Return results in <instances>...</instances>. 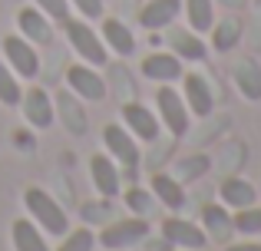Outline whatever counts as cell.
Returning a JSON list of instances; mask_svg holds the SVG:
<instances>
[{
  "instance_id": "cell-1",
  "label": "cell",
  "mask_w": 261,
  "mask_h": 251,
  "mask_svg": "<svg viewBox=\"0 0 261 251\" xmlns=\"http://www.w3.org/2000/svg\"><path fill=\"white\" fill-rule=\"evenodd\" d=\"M23 205H27V212H30V218L43 228V235H50V238H63V235L70 232V218H66V212L60 208V202L53 199L50 192H43L40 185H30L23 192Z\"/></svg>"
},
{
  "instance_id": "cell-2",
  "label": "cell",
  "mask_w": 261,
  "mask_h": 251,
  "mask_svg": "<svg viewBox=\"0 0 261 251\" xmlns=\"http://www.w3.org/2000/svg\"><path fill=\"white\" fill-rule=\"evenodd\" d=\"M102 146H106V152L116 159V165L122 169V172L129 175V179H136V172H139V162H142V152H139V142H136V135L129 132L122 123H109L102 129Z\"/></svg>"
},
{
  "instance_id": "cell-3",
  "label": "cell",
  "mask_w": 261,
  "mask_h": 251,
  "mask_svg": "<svg viewBox=\"0 0 261 251\" xmlns=\"http://www.w3.org/2000/svg\"><path fill=\"white\" fill-rule=\"evenodd\" d=\"M66 40H70V46H73V53H76L83 63L89 66H106L109 63V50H106V43H102V37L89 26V20H66Z\"/></svg>"
},
{
  "instance_id": "cell-4",
  "label": "cell",
  "mask_w": 261,
  "mask_h": 251,
  "mask_svg": "<svg viewBox=\"0 0 261 251\" xmlns=\"http://www.w3.org/2000/svg\"><path fill=\"white\" fill-rule=\"evenodd\" d=\"M155 116H159L162 129H169L172 139H182L189 132V106H185L182 93L172 90V83H159V90H155Z\"/></svg>"
},
{
  "instance_id": "cell-5",
  "label": "cell",
  "mask_w": 261,
  "mask_h": 251,
  "mask_svg": "<svg viewBox=\"0 0 261 251\" xmlns=\"http://www.w3.org/2000/svg\"><path fill=\"white\" fill-rule=\"evenodd\" d=\"M149 238V221L142 215H129L122 221H106L99 235H96V245L109 248V251H122V248H136L139 241Z\"/></svg>"
},
{
  "instance_id": "cell-6",
  "label": "cell",
  "mask_w": 261,
  "mask_h": 251,
  "mask_svg": "<svg viewBox=\"0 0 261 251\" xmlns=\"http://www.w3.org/2000/svg\"><path fill=\"white\" fill-rule=\"evenodd\" d=\"M4 60L20 79H37L40 76V53L20 33L17 37H4Z\"/></svg>"
},
{
  "instance_id": "cell-7",
  "label": "cell",
  "mask_w": 261,
  "mask_h": 251,
  "mask_svg": "<svg viewBox=\"0 0 261 251\" xmlns=\"http://www.w3.org/2000/svg\"><path fill=\"white\" fill-rule=\"evenodd\" d=\"M162 238L172 248H185V251H198L208 245V232H205L198 221H185L178 215H169L162 221Z\"/></svg>"
},
{
  "instance_id": "cell-8",
  "label": "cell",
  "mask_w": 261,
  "mask_h": 251,
  "mask_svg": "<svg viewBox=\"0 0 261 251\" xmlns=\"http://www.w3.org/2000/svg\"><path fill=\"white\" fill-rule=\"evenodd\" d=\"M89 179H93V188L99 192V199H116L122 192V169L116 165L109 152H96L89 159Z\"/></svg>"
},
{
  "instance_id": "cell-9",
  "label": "cell",
  "mask_w": 261,
  "mask_h": 251,
  "mask_svg": "<svg viewBox=\"0 0 261 251\" xmlns=\"http://www.w3.org/2000/svg\"><path fill=\"white\" fill-rule=\"evenodd\" d=\"M66 86L86 103H102L106 99V79L96 73V66L89 63H73L66 70Z\"/></svg>"
},
{
  "instance_id": "cell-10",
  "label": "cell",
  "mask_w": 261,
  "mask_h": 251,
  "mask_svg": "<svg viewBox=\"0 0 261 251\" xmlns=\"http://www.w3.org/2000/svg\"><path fill=\"white\" fill-rule=\"evenodd\" d=\"M119 116H122V126H126L129 132L136 135V139H142V142H155V139H159L162 123H159V116H155L149 106H142V103H126Z\"/></svg>"
},
{
  "instance_id": "cell-11",
  "label": "cell",
  "mask_w": 261,
  "mask_h": 251,
  "mask_svg": "<svg viewBox=\"0 0 261 251\" xmlns=\"http://www.w3.org/2000/svg\"><path fill=\"white\" fill-rule=\"evenodd\" d=\"M182 99L192 116H212V109H215L212 86L202 73H182Z\"/></svg>"
},
{
  "instance_id": "cell-12",
  "label": "cell",
  "mask_w": 261,
  "mask_h": 251,
  "mask_svg": "<svg viewBox=\"0 0 261 251\" xmlns=\"http://www.w3.org/2000/svg\"><path fill=\"white\" fill-rule=\"evenodd\" d=\"M20 106H23V116L27 123L33 129H50L57 123V106H53L50 93L43 90V86H33V90L23 93V99H20Z\"/></svg>"
},
{
  "instance_id": "cell-13",
  "label": "cell",
  "mask_w": 261,
  "mask_h": 251,
  "mask_svg": "<svg viewBox=\"0 0 261 251\" xmlns=\"http://www.w3.org/2000/svg\"><path fill=\"white\" fill-rule=\"evenodd\" d=\"M17 26H20V37L30 40L33 46H50L53 43V26H50V17L37 7H23L17 13Z\"/></svg>"
},
{
  "instance_id": "cell-14",
  "label": "cell",
  "mask_w": 261,
  "mask_h": 251,
  "mask_svg": "<svg viewBox=\"0 0 261 251\" xmlns=\"http://www.w3.org/2000/svg\"><path fill=\"white\" fill-rule=\"evenodd\" d=\"M142 76L152 79V83H175L178 76H182V60L175 57V53H149L146 60H142Z\"/></svg>"
},
{
  "instance_id": "cell-15",
  "label": "cell",
  "mask_w": 261,
  "mask_h": 251,
  "mask_svg": "<svg viewBox=\"0 0 261 251\" xmlns=\"http://www.w3.org/2000/svg\"><path fill=\"white\" fill-rule=\"evenodd\" d=\"M182 13V0H149L139 13V23L146 26L149 33H159L166 26L175 23V17Z\"/></svg>"
},
{
  "instance_id": "cell-16",
  "label": "cell",
  "mask_w": 261,
  "mask_h": 251,
  "mask_svg": "<svg viewBox=\"0 0 261 251\" xmlns=\"http://www.w3.org/2000/svg\"><path fill=\"white\" fill-rule=\"evenodd\" d=\"M218 195H222V205L231 208V212L248 208V205L258 202V188L251 185L248 179H242V175H228V179L222 182V188H218Z\"/></svg>"
},
{
  "instance_id": "cell-17",
  "label": "cell",
  "mask_w": 261,
  "mask_h": 251,
  "mask_svg": "<svg viewBox=\"0 0 261 251\" xmlns=\"http://www.w3.org/2000/svg\"><path fill=\"white\" fill-rule=\"evenodd\" d=\"M102 43H106V50H113L116 57H133L136 53V37H133V30H129L122 20H116V17H106L102 20Z\"/></svg>"
},
{
  "instance_id": "cell-18",
  "label": "cell",
  "mask_w": 261,
  "mask_h": 251,
  "mask_svg": "<svg viewBox=\"0 0 261 251\" xmlns=\"http://www.w3.org/2000/svg\"><path fill=\"white\" fill-rule=\"evenodd\" d=\"M149 192H152L169 212L185 208V188H182V182H178L175 175H169V172H155L152 182H149Z\"/></svg>"
},
{
  "instance_id": "cell-19",
  "label": "cell",
  "mask_w": 261,
  "mask_h": 251,
  "mask_svg": "<svg viewBox=\"0 0 261 251\" xmlns=\"http://www.w3.org/2000/svg\"><path fill=\"white\" fill-rule=\"evenodd\" d=\"M169 46H172V53L182 63H195V60H205V53H208V46H205V40L198 37L195 30H172L169 33Z\"/></svg>"
},
{
  "instance_id": "cell-20",
  "label": "cell",
  "mask_w": 261,
  "mask_h": 251,
  "mask_svg": "<svg viewBox=\"0 0 261 251\" xmlns=\"http://www.w3.org/2000/svg\"><path fill=\"white\" fill-rule=\"evenodd\" d=\"M10 238H13V248H17V251H50L43 228H40L33 218H30V221H23V218L13 221Z\"/></svg>"
},
{
  "instance_id": "cell-21",
  "label": "cell",
  "mask_w": 261,
  "mask_h": 251,
  "mask_svg": "<svg viewBox=\"0 0 261 251\" xmlns=\"http://www.w3.org/2000/svg\"><path fill=\"white\" fill-rule=\"evenodd\" d=\"M185 17H189V30L208 33L215 26V0H185Z\"/></svg>"
},
{
  "instance_id": "cell-22",
  "label": "cell",
  "mask_w": 261,
  "mask_h": 251,
  "mask_svg": "<svg viewBox=\"0 0 261 251\" xmlns=\"http://www.w3.org/2000/svg\"><path fill=\"white\" fill-rule=\"evenodd\" d=\"M208 33H212V46L218 53H228L242 40V23H238V17H225V20H215V26Z\"/></svg>"
},
{
  "instance_id": "cell-23",
  "label": "cell",
  "mask_w": 261,
  "mask_h": 251,
  "mask_svg": "<svg viewBox=\"0 0 261 251\" xmlns=\"http://www.w3.org/2000/svg\"><path fill=\"white\" fill-rule=\"evenodd\" d=\"M235 83H238V90L245 93V99L258 103L261 99V66L255 60H242V63L235 66Z\"/></svg>"
},
{
  "instance_id": "cell-24",
  "label": "cell",
  "mask_w": 261,
  "mask_h": 251,
  "mask_svg": "<svg viewBox=\"0 0 261 251\" xmlns=\"http://www.w3.org/2000/svg\"><path fill=\"white\" fill-rule=\"evenodd\" d=\"M23 90H20V76L7 63H0V103L4 106H20Z\"/></svg>"
},
{
  "instance_id": "cell-25",
  "label": "cell",
  "mask_w": 261,
  "mask_h": 251,
  "mask_svg": "<svg viewBox=\"0 0 261 251\" xmlns=\"http://www.w3.org/2000/svg\"><path fill=\"white\" fill-rule=\"evenodd\" d=\"M231 228L242 235H261V205H248V208H238L231 215Z\"/></svg>"
},
{
  "instance_id": "cell-26",
  "label": "cell",
  "mask_w": 261,
  "mask_h": 251,
  "mask_svg": "<svg viewBox=\"0 0 261 251\" xmlns=\"http://www.w3.org/2000/svg\"><path fill=\"white\" fill-rule=\"evenodd\" d=\"M122 195V202H126V208L133 215H142L146 218L149 212H152V205H155V199H152V192H146V188H139V185H129L126 192H119Z\"/></svg>"
},
{
  "instance_id": "cell-27",
  "label": "cell",
  "mask_w": 261,
  "mask_h": 251,
  "mask_svg": "<svg viewBox=\"0 0 261 251\" xmlns=\"http://www.w3.org/2000/svg\"><path fill=\"white\" fill-rule=\"evenodd\" d=\"M96 248V235L89 225H80L76 232H66L63 235V245H60L57 251H93Z\"/></svg>"
},
{
  "instance_id": "cell-28",
  "label": "cell",
  "mask_w": 261,
  "mask_h": 251,
  "mask_svg": "<svg viewBox=\"0 0 261 251\" xmlns=\"http://www.w3.org/2000/svg\"><path fill=\"white\" fill-rule=\"evenodd\" d=\"M202 221H205V232L222 235V232H228V228H231V208H225V205H208V208L202 212Z\"/></svg>"
},
{
  "instance_id": "cell-29",
  "label": "cell",
  "mask_w": 261,
  "mask_h": 251,
  "mask_svg": "<svg viewBox=\"0 0 261 251\" xmlns=\"http://www.w3.org/2000/svg\"><path fill=\"white\" fill-rule=\"evenodd\" d=\"M175 169H178V182H189V179H198V175L208 172V159L205 155H192V159H182Z\"/></svg>"
},
{
  "instance_id": "cell-30",
  "label": "cell",
  "mask_w": 261,
  "mask_h": 251,
  "mask_svg": "<svg viewBox=\"0 0 261 251\" xmlns=\"http://www.w3.org/2000/svg\"><path fill=\"white\" fill-rule=\"evenodd\" d=\"M37 4V10H43L50 20H57V23H66L70 20V0H33Z\"/></svg>"
},
{
  "instance_id": "cell-31",
  "label": "cell",
  "mask_w": 261,
  "mask_h": 251,
  "mask_svg": "<svg viewBox=\"0 0 261 251\" xmlns=\"http://www.w3.org/2000/svg\"><path fill=\"white\" fill-rule=\"evenodd\" d=\"M83 221L89 225H102V221H113V208H109V199H99L96 205L83 208Z\"/></svg>"
},
{
  "instance_id": "cell-32",
  "label": "cell",
  "mask_w": 261,
  "mask_h": 251,
  "mask_svg": "<svg viewBox=\"0 0 261 251\" xmlns=\"http://www.w3.org/2000/svg\"><path fill=\"white\" fill-rule=\"evenodd\" d=\"M70 7H76L83 20H102V0H70Z\"/></svg>"
},
{
  "instance_id": "cell-33",
  "label": "cell",
  "mask_w": 261,
  "mask_h": 251,
  "mask_svg": "<svg viewBox=\"0 0 261 251\" xmlns=\"http://www.w3.org/2000/svg\"><path fill=\"white\" fill-rule=\"evenodd\" d=\"M225 251H261V241H235V245H228Z\"/></svg>"
},
{
  "instance_id": "cell-34",
  "label": "cell",
  "mask_w": 261,
  "mask_h": 251,
  "mask_svg": "<svg viewBox=\"0 0 261 251\" xmlns=\"http://www.w3.org/2000/svg\"><path fill=\"white\" fill-rule=\"evenodd\" d=\"M13 139H17V146H20V149H33V135H30V132H17Z\"/></svg>"
},
{
  "instance_id": "cell-35",
  "label": "cell",
  "mask_w": 261,
  "mask_h": 251,
  "mask_svg": "<svg viewBox=\"0 0 261 251\" xmlns=\"http://www.w3.org/2000/svg\"><path fill=\"white\" fill-rule=\"evenodd\" d=\"M169 248H172V245H169L166 238H159V241H149V245H146V251H169Z\"/></svg>"
},
{
  "instance_id": "cell-36",
  "label": "cell",
  "mask_w": 261,
  "mask_h": 251,
  "mask_svg": "<svg viewBox=\"0 0 261 251\" xmlns=\"http://www.w3.org/2000/svg\"><path fill=\"white\" fill-rule=\"evenodd\" d=\"M122 251H129V248H122Z\"/></svg>"
},
{
  "instance_id": "cell-37",
  "label": "cell",
  "mask_w": 261,
  "mask_h": 251,
  "mask_svg": "<svg viewBox=\"0 0 261 251\" xmlns=\"http://www.w3.org/2000/svg\"><path fill=\"white\" fill-rule=\"evenodd\" d=\"M178 251H185V248H178Z\"/></svg>"
},
{
  "instance_id": "cell-38",
  "label": "cell",
  "mask_w": 261,
  "mask_h": 251,
  "mask_svg": "<svg viewBox=\"0 0 261 251\" xmlns=\"http://www.w3.org/2000/svg\"><path fill=\"white\" fill-rule=\"evenodd\" d=\"M258 7H261V0H258Z\"/></svg>"
}]
</instances>
